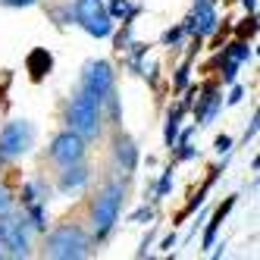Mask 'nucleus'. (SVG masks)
<instances>
[{"label":"nucleus","instance_id":"obj_8","mask_svg":"<svg viewBox=\"0 0 260 260\" xmlns=\"http://www.w3.org/2000/svg\"><path fill=\"white\" fill-rule=\"evenodd\" d=\"M50 160L53 163H60V166H69V163H79V160H85V154H88V141L82 138V135H76L72 128H66V132H60V135H53V141H50Z\"/></svg>","mask_w":260,"mask_h":260},{"label":"nucleus","instance_id":"obj_11","mask_svg":"<svg viewBox=\"0 0 260 260\" xmlns=\"http://www.w3.org/2000/svg\"><path fill=\"white\" fill-rule=\"evenodd\" d=\"M88 182H91V170H88V166L79 160V163H69V166H63L57 188H60V191H79V188H85Z\"/></svg>","mask_w":260,"mask_h":260},{"label":"nucleus","instance_id":"obj_1","mask_svg":"<svg viewBox=\"0 0 260 260\" xmlns=\"http://www.w3.org/2000/svg\"><path fill=\"white\" fill-rule=\"evenodd\" d=\"M122 201H125V185L116 182V179H110L98 191L94 204H91V226H94L98 241H107V235L113 232L116 219H119V210H122Z\"/></svg>","mask_w":260,"mask_h":260},{"label":"nucleus","instance_id":"obj_19","mask_svg":"<svg viewBox=\"0 0 260 260\" xmlns=\"http://www.w3.org/2000/svg\"><path fill=\"white\" fill-rule=\"evenodd\" d=\"M47 204H25V222L31 232H47Z\"/></svg>","mask_w":260,"mask_h":260},{"label":"nucleus","instance_id":"obj_4","mask_svg":"<svg viewBox=\"0 0 260 260\" xmlns=\"http://www.w3.org/2000/svg\"><path fill=\"white\" fill-rule=\"evenodd\" d=\"M72 19L91 38H110L113 31V19H110L104 0H72Z\"/></svg>","mask_w":260,"mask_h":260},{"label":"nucleus","instance_id":"obj_29","mask_svg":"<svg viewBox=\"0 0 260 260\" xmlns=\"http://www.w3.org/2000/svg\"><path fill=\"white\" fill-rule=\"evenodd\" d=\"M151 219H154V210L147 207V204H144V207H138V210L132 213V222H151Z\"/></svg>","mask_w":260,"mask_h":260},{"label":"nucleus","instance_id":"obj_23","mask_svg":"<svg viewBox=\"0 0 260 260\" xmlns=\"http://www.w3.org/2000/svg\"><path fill=\"white\" fill-rule=\"evenodd\" d=\"M182 35H185V31H182V25H173V28H166V31H163V38H160V44H163V47H179V41H182Z\"/></svg>","mask_w":260,"mask_h":260},{"label":"nucleus","instance_id":"obj_22","mask_svg":"<svg viewBox=\"0 0 260 260\" xmlns=\"http://www.w3.org/2000/svg\"><path fill=\"white\" fill-rule=\"evenodd\" d=\"M235 35H238V38H245V41H251L254 35H257V16H254V13H248V19L235 28Z\"/></svg>","mask_w":260,"mask_h":260},{"label":"nucleus","instance_id":"obj_35","mask_svg":"<svg viewBox=\"0 0 260 260\" xmlns=\"http://www.w3.org/2000/svg\"><path fill=\"white\" fill-rule=\"evenodd\" d=\"M4 163H7V157H4V154H0V166H4Z\"/></svg>","mask_w":260,"mask_h":260},{"label":"nucleus","instance_id":"obj_15","mask_svg":"<svg viewBox=\"0 0 260 260\" xmlns=\"http://www.w3.org/2000/svg\"><path fill=\"white\" fill-rule=\"evenodd\" d=\"M50 194H53V188L44 179H31V182L22 185V207H25V204H47Z\"/></svg>","mask_w":260,"mask_h":260},{"label":"nucleus","instance_id":"obj_33","mask_svg":"<svg viewBox=\"0 0 260 260\" xmlns=\"http://www.w3.org/2000/svg\"><path fill=\"white\" fill-rule=\"evenodd\" d=\"M7 229H10V213L0 216V245H4V238H7Z\"/></svg>","mask_w":260,"mask_h":260},{"label":"nucleus","instance_id":"obj_17","mask_svg":"<svg viewBox=\"0 0 260 260\" xmlns=\"http://www.w3.org/2000/svg\"><path fill=\"white\" fill-rule=\"evenodd\" d=\"M219 57H229V60H235V63H248V60L254 57V47H251V41H245V38H235L232 44L222 47Z\"/></svg>","mask_w":260,"mask_h":260},{"label":"nucleus","instance_id":"obj_37","mask_svg":"<svg viewBox=\"0 0 260 260\" xmlns=\"http://www.w3.org/2000/svg\"><path fill=\"white\" fill-rule=\"evenodd\" d=\"M213 4H216V0H213Z\"/></svg>","mask_w":260,"mask_h":260},{"label":"nucleus","instance_id":"obj_9","mask_svg":"<svg viewBox=\"0 0 260 260\" xmlns=\"http://www.w3.org/2000/svg\"><path fill=\"white\" fill-rule=\"evenodd\" d=\"M219 110H222V91L216 82L210 85H204L198 91V101L191 104V113H194V125H210L216 116H219Z\"/></svg>","mask_w":260,"mask_h":260},{"label":"nucleus","instance_id":"obj_32","mask_svg":"<svg viewBox=\"0 0 260 260\" xmlns=\"http://www.w3.org/2000/svg\"><path fill=\"white\" fill-rule=\"evenodd\" d=\"M173 248H176V232H173V235H166V238L160 241V251H173Z\"/></svg>","mask_w":260,"mask_h":260},{"label":"nucleus","instance_id":"obj_13","mask_svg":"<svg viewBox=\"0 0 260 260\" xmlns=\"http://www.w3.org/2000/svg\"><path fill=\"white\" fill-rule=\"evenodd\" d=\"M25 69H28L31 82H41L44 76H50V69H53V57H50V50L35 47V50L28 53V60H25Z\"/></svg>","mask_w":260,"mask_h":260},{"label":"nucleus","instance_id":"obj_14","mask_svg":"<svg viewBox=\"0 0 260 260\" xmlns=\"http://www.w3.org/2000/svg\"><path fill=\"white\" fill-rule=\"evenodd\" d=\"M235 201H238V194H229L226 201L216 207V213H213V219H210V226H207V232H204V251H210L213 248V241H216V232H219V226L226 222V216H229V210L235 207Z\"/></svg>","mask_w":260,"mask_h":260},{"label":"nucleus","instance_id":"obj_24","mask_svg":"<svg viewBox=\"0 0 260 260\" xmlns=\"http://www.w3.org/2000/svg\"><path fill=\"white\" fill-rule=\"evenodd\" d=\"M188 72H191V60H185V63L176 69V79H173V88H176V91H185V85H188Z\"/></svg>","mask_w":260,"mask_h":260},{"label":"nucleus","instance_id":"obj_12","mask_svg":"<svg viewBox=\"0 0 260 260\" xmlns=\"http://www.w3.org/2000/svg\"><path fill=\"white\" fill-rule=\"evenodd\" d=\"M113 157H116V166L122 173H135V166H138V147L135 141L128 138V135H116L113 138Z\"/></svg>","mask_w":260,"mask_h":260},{"label":"nucleus","instance_id":"obj_2","mask_svg":"<svg viewBox=\"0 0 260 260\" xmlns=\"http://www.w3.org/2000/svg\"><path fill=\"white\" fill-rule=\"evenodd\" d=\"M101 122H104V104L98 98H91L88 91H76V98L66 107V125L76 135H82L85 141L101 135Z\"/></svg>","mask_w":260,"mask_h":260},{"label":"nucleus","instance_id":"obj_36","mask_svg":"<svg viewBox=\"0 0 260 260\" xmlns=\"http://www.w3.org/2000/svg\"><path fill=\"white\" fill-rule=\"evenodd\" d=\"M0 260H4V251H0Z\"/></svg>","mask_w":260,"mask_h":260},{"label":"nucleus","instance_id":"obj_20","mask_svg":"<svg viewBox=\"0 0 260 260\" xmlns=\"http://www.w3.org/2000/svg\"><path fill=\"white\" fill-rule=\"evenodd\" d=\"M173 182H176V163H173V166H166V170H163V176L157 179L154 201H163L166 194H170V191H173Z\"/></svg>","mask_w":260,"mask_h":260},{"label":"nucleus","instance_id":"obj_25","mask_svg":"<svg viewBox=\"0 0 260 260\" xmlns=\"http://www.w3.org/2000/svg\"><path fill=\"white\" fill-rule=\"evenodd\" d=\"M232 147H235L232 135H216V141H213V151H216L219 157H229V154H232Z\"/></svg>","mask_w":260,"mask_h":260},{"label":"nucleus","instance_id":"obj_10","mask_svg":"<svg viewBox=\"0 0 260 260\" xmlns=\"http://www.w3.org/2000/svg\"><path fill=\"white\" fill-rule=\"evenodd\" d=\"M0 248H7L4 257H28L31 254V226L25 222V216L10 213V229H7V238Z\"/></svg>","mask_w":260,"mask_h":260},{"label":"nucleus","instance_id":"obj_30","mask_svg":"<svg viewBox=\"0 0 260 260\" xmlns=\"http://www.w3.org/2000/svg\"><path fill=\"white\" fill-rule=\"evenodd\" d=\"M257 122H260V119H257V113H254V116H251V122H248V128H245V135H241V141H245V144H248V141H254V135H257Z\"/></svg>","mask_w":260,"mask_h":260},{"label":"nucleus","instance_id":"obj_7","mask_svg":"<svg viewBox=\"0 0 260 260\" xmlns=\"http://www.w3.org/2000/svg\"><path fill=\"white\" fill-rule=\"evenodd\" d=\"M182 31L185 35H198V38H210V35L219 31V16L213 0H191V13L182 19Z\"/></svg>","mask_w":260,"mask_h":260},{"label":"nucleus","instance_id":"obj_16","mask_svg":"<svg viewBox=\"0 0 260 260\" xmlns=\"http://www.w3.org/2000/svg\"><path fill=\"white\" fill-rule=\"evenodd\" d=\"M144 7L141 4H132V0H110L107 4V13H110V19H122V22H135V16L141 13Z\"/></svg>","mask_w":260,"mask_h":260},{"label":"nucleus","instance_id":"obj_21","mask_svg":"<svg viewBox=\"0 0 260 260\" xmlns=\"http://www.w3.org/2000/svg\"><path fill=\"white\" fill-rule=\"evenodd\" d=\"M110 35H113V47L119 53H125L128 41H132V22H122V31H110Z\"/></svg>","mask_w":260,"mask_h":260},{"label":"nucleus","instance_id":"obj_31","mask_svg":"<svg viewBox=\"0 0 260 260\" xmlns=\"http://www.w3.org/2000/svg\"><path fill=\"white\" fill-rule=\"evenodd\" d=\"M4 7H10V10H22V7H35L38 0H0Z\"/></svg>","mask_w":260,"mask_h":260},{"label":"nucleus","instance_id":"obj_6","mask_svg":"<svg viewBox=\"0 0 260 260\" xmlns=\"http://www.w3.org/2000/svg\"><path fill=\"white\" fill-rule=\"evenodd\" d=\"M79 88L88 91L91 98L104 101L110 91L116 88V76H113V66L107 60H88L82 66V76H79Z\"/></svg>","mask_w":260,"mask_h":260},{"label":"nucleus","instance_id":"obj_34","mask_svg":"<svg viewBox=\"0 0 260 260\" xmlns=\"http://www.w3.org/2000/svg\"><path fill=\"white\" fill-rule=\"evenodd\" d=\"M241 7H245L248 13H254V10H257V0H241Z\"/></svg>","mask_w":260,"mask_h":260},{"label":"nucleus","instance_id":"obj_26","mask_svg":"<svg viewBox=\"0 0 260 260\" xmlns=\"http://www.w3.org/2000/svg\"><path fill=\"white\" fill-rule=\"evenodd\" d=\"M173 151H176V160H182V163H185V160H194V157H198V147H191V144H176Z\"/></svg>","mask_w":260,"mask_h":260},{"label":"nucleus","instance_id":"obj_18","mask_svg":"<svg viewBox=\"0 0 260 260\" xmlns=\"http://www.w3.org/2000/svg\"><path fill=\"white\" fill-rule=\"evenodd\" d=\"M182 113H185V110L176 104L173 110H170V113H166V128H163V144L166 147H170V151H173V147H176V135H179V122H182Z\"/></svg>","mask_w":260,"mask_h":260},{"label":"nucleus","instance_id":"obj_27","mask_svg":"<svg viewBox=\"0 0 260 260\" xmlns=\"http://www.w3.org/2000/svg\"><path fill=\"white\" fill-rule=\"evenodd\" d=\"M7 213H13V198L4 185H0V216H7Z\"/></svg>","mask_w":260,"mask_h":260},{"label":"nucleus","instance_id":"obj_28","mask_svg":"<svg viewBox=\"0 0 260 260\" xmlns=\"http://www.w3.org/2000/svg\"><path fill=\"white\" fill-rule=\"evenodd\" d=\"M241 98H245V88H241V85H229V98H226V104L229 107H235V104H241Z\"/></svg>","mask_w":260,"mask_h":260},{"label":"nucleus","instance_id":"obj_5","mask_svg":"<svg viewBox=\"0 0 260 260\" xmlns=\"http://www.w3.org/2000/svg\"><path fill=\"white\" fill-rule=\"evenodd\" d=\"M35 147V125L28 119H10L0 128V154L7 160H19Z\"/></svg>","mask_w":260,"mask_h":260},{"label":"nucleus","instance_id":"obj_3","mask_svg":"<svg viewBox=\"0 0 260 260\" xmlns=\"http://www.w3.org/2000/svg\"><path fill=\"white\" fill-rule=\"evenodd\" d=\"M91 251V238L76 222H60L57 229H50L44 238V257L57 260H79Z\"/></svg>","mask_w":260,"mask_h":260}]
</instances>
